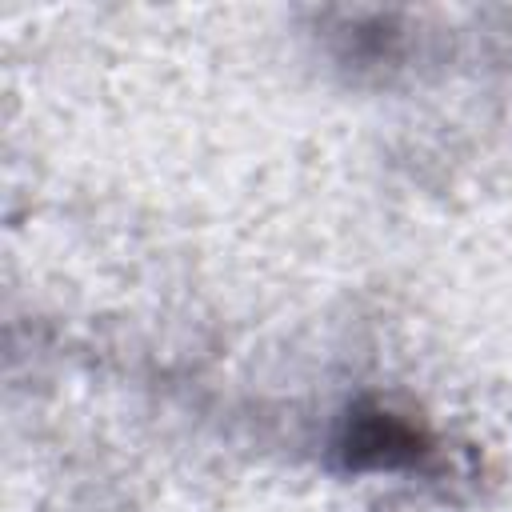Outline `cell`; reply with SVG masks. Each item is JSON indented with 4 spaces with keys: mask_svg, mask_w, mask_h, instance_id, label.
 Returning <instances> with one entry per match:
<instances>
[{
    "mask_svg": "<svg viewBox=\"0 0 512 512\" xmlns=\"http://www.w3.org/2000/svg\"><path fill=\"white\" fill-rule=\"evenodd\" d=\"M336 448L344 468L352 472H396V468H412L428 452V440L404 416L380 404H356L344 420Z\"/></svg>",
    "mask_w": 512,
    "mask_h": 512,
    "instance_id": "6da1fadb",
    "label": "cell"
}]
</instances>
